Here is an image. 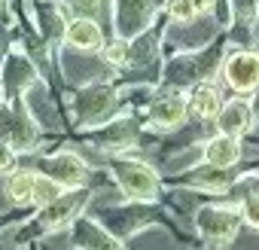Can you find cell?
Instances as JSON below:
<instances>
[{
	"label": "cell",
	"instance_id": "cell-1",
	"mask_svg": "<svg viewBox=\"0 0 259 250\" xmlns=\"http://www.w3.org/2000/svg\"><path fill=\"white\" fill-rule=\"evenodd\" d=\"M37 122L34 116L25 110V98L22 101H7L0 98V138H4L16 153H28L37 147Z\"/></svg>",
	"mask_w": 259,
	"mask_h": 250
},
{
	"label": "cell",
	"instance_id": "cell-2",
	"mask_svg": "<svg viewBox=\"0 0 259 250\" xmlns=\"http://www.w3.org/2000/svg\"><path fill=\"white\" fill-rule=\"evenodd\" d=\"M110 171H113L119 189H122L128 198H138V201L156 198V192H159V177L153 174L150 165H144V162H138V159H113Z\"/></svg>",
	"mask_w": 259,
	"mask_h": 250
},
{
	"label": "cell",
	"instance_id": "cell-3",
	"mask_svg": "<svg viewBox=\"0 0 259 250\" xmlns=\"http://www.w3.org/2000/svg\"><path fill=\"white\" fill-rule=\"evenodd\" d=\"M37 82V70H34V61L25 55V52H7L4 55V64H0V98L7 101H22L25 98V89H31Z\"/></svg>",
	"mask_w": 259,
	"mask_h": 250
},
{
	"label": "cell",
	"instance_id": "cell-4",
	"mask_svg": "<svg viewBox=\"0 0 259 250\" xmlns=\"http://www.w3.org/2000/svg\"><path fill=\"white\" fill-rule=\"evenodd\" d=\"M85 201H89V192L79 189V186H73V192H61L55 201L43 204V207L37 211V217H34L31 226H34L37 232H55V229H61L64 223H70L73 217H79V211H82Z\"/></svg>",
	"mask_w": 259,
	"mask_h": 250
},
{
	"label": "cell",
	"instance_id": "cell-5",
	"mask_svg": "<svg viewBox=\"0 0 259 250\" xmlns=\"http://www.w3.org/2000/svg\"><path fill=\"white\" fill-rule=\"evenodd\" d=\"M113 104H116V92L110 86H92L76 95L73 110H76L79 125H101V122H107Z\"/></svg>",
	"mask_w": 259,
	"mask_h": 250
},
{
	"label": "cell",
	"instance_id": "cell-6",
	"mask_svg": "<svg viewBox=\"0 0 259 250\" xmlns=\"http://www.w3.org/2000/svg\"><path fill=\"white\" fill-rule=\"evenodd\" d=\"M37 171H40V174H46V177H52V180H58L64 189L82 186V183H85V177H89L85 162H82L76 153H70V150L55 153V156H49V159H40Z\"/></svg>",
	"mask_w": 259,
	"mask_h": 250
},
{
	"label": "cell",
	"instance_id": "cell-7",
	"mask_svg": "<svg viewBox=\"0 0 259 250\" xmlns=\"http://www.w3.org/2000/svg\"><path fill=\"white\" fill-rule=\"evenodd\" d=\"M198 232L207 244H229L238 232V214L229 207H204L198 214Z\"/></svg>",
	"mask_w": 259,
	"mask_h": 250
},
{
	"label": "cell",
	"instance_id": "cell-8",
	"mask_svg": "<svg viewBox=\"0 0 259 250\" xmlns=\"http://www.w3.org/2000/svg\"><path fill=\"white\" fill-rule=\"evenodd\" d=\"M226 79L235 92H250L259 86V55L253 52H235L226 61Z\"/></svg>",
	"mask_w": 259,
	"mask_h": 250
},
{
	"label": "cell",
	"instance_id": "cell-9",
	"mask_svg": "<svg viewBox=\"0 0 259 250\" xmlns=\"http://www.w3.org/2000/svg\"><path fill=\"white\" fill-rule=\"evenodd\" d=\"M64 40L73 46V49H82V52H98L104 46V34L98 28V22H92V16H79V19H70L64 25Z\"/></svg>",
	"mask_w": 259,
	"mask_h": 250
},
{
	"label": "cell",
	"instance_id": "cell-10",
	"mask_svg": "<svg viewBox=\"0 0 259 250\" xmlns=\"http://www.w3.org/2000/svg\"><path fill=\"white\" fill-rule=\"evenodd\" d=\"M153 13V0H119V34L132 37L144 28Z\"/></svg>",
	"mask_w": 259,
	"mask_h": 250
},
{
	"label": "cell",
	"instance_id": "cell-11",
	"mask_svg": "<svg viewBox=\"0 0 259 250\" xmlns=\"http://www.w3.org/2000/svg\"><path fill=\"white\" fill-rule=\"evenodd\" d=\"M217 125H220V132L229 135V138L244 135V132H247V125H250V107H247L244 101H232V104L220 107V119H217Z\"/></svg>",
	"mask_w": 259,
	"mask_h": 250
},
{
	"label": "cell",
	"instance_id": "cell-12",
	"mask_svg": "<svg viewBox=\"0 0 259 250\" xmlns=\"http://www.w3.org/2000/svg\"><path fill=\"white\" fill-rule=\"evenodd\" d=\"M150 116H153V122L159 125V129H174V125H180L183 116H186V101H183L180 95L159 98V101L153 104Z\"/></svg>",
	"mask_w": 259,
	"mask_h": 250
},
{
	"label": "cell",
	"instance_id": "cell-13",
	"mask_svg": "<svg viewBox=\"0 0 259 250\" xmlns=\"http://www.w3.org/2000/svg\"><path fill=\"white\" fill-rule=\"evenodd\" d=\"M73 247H119V241H113V235L110 232H104L98 223H92V220H76V226H73Z\"/></svg>",
	"mask_w": 259,
	"mask_h": 250
},
{
	"label": "cell",
	"instance_id": "cell-14",
	"mask_svg": "<svg viewBox=\"0 0 259 250\" xmlns=\"http://www.w3.org/2000/svg\"><path fill=\"white\" fill-rule=\"evenodd\" d=\"M238 156H241V150H238L235 138H229V135L213 138V141H207V147H204V162H207L210 168H229V165L238 162Z\"/></svg>",
	"mask_w": 259,
	"mask_h": 250
},
{
	"label": "cell",
	"instance_id": "cell-15",
	"mask_svg": "<svg viewBox=\"0 0 259 250\" xmlns=\"http://www.w3.org/2000/svg\"><path fill=\"white\" fill-rule=\"evenodd\" d=\"M34 183H37V171H16L13 168L7 174V186H4L10 204H28L34 195Z\"/></svg>",
	"mask_w": 259,
	"mask_h": 250
},
{
	"label": "cell",
	"instance_id": "cell-16",
	"mask_svg": "<svg viewBox=\"0 0 259 250\" xmlns=\"http://www.w3.org/2000/svg\"><path fill=\"white\" fill-rule=\"evenodd\" d=\"M189 110H192L195 116H201V119L217 116V113H220V92H217V86L198 82V86L192 89V95H189Z\"/></svg>",
	"mask_w": 259,
	"mask_h": 250
},
{
	"label": "cell",
	"instance_id": "cell-17",
	"mask_svg": "<svg viewBox=\"0 0 259 250\" xmlns=\"http://www.w3.org/2000/svg\"><path fill=\"white\" fill-rule=\"evenodd\" d=\"M98 144L107 147V150H110V147H113V150L132 147V144H135V129H132V122H128V119H116V122L104 125L101 135H98Z\"/></svg>",
	"mask_w": 259,
	"mask_h": 250
},
{
	"label": "cell",
	"instance_id": "cell-18",
	"mask_svg": "<svg viewBox=\"0 0 259 250\" xmlns=\"http://www.w3.org/2000/svg\"><path fill=\"white\" fill-rule=\"evenodd\" d=\"M61 192H64V186H61L58 180H52V177H46V174H40V171H37V183H34V195H31V204L43 207V204L55 201Z\"/></svg>",
	"mask_w": 259,
	"mask_h": 250
},
{
	"label": "cell",
	"instance_id": "cell-19",
	"mask_svg": "<svg viewBox=\"0 0 259 250\" xmlns=\"http://www.w3.org/2000/svg\"><path fill=\"white\" fill-rule=\"evenodd\" d=\"M171 16L177 19V22H189L192 16H195V7H192V0H171Z\"/></svg>",
	"mask_w": 259,
	"mask_h": 250
},
{
	"label": "cell",
	"instance_id": "cell-20",
	"mask_svg": "<svg viewBox=\"0 0 259 250\" xmlns=\"http://www.w3.org/2000/svg\"><path fill=\"white\" fill-rule=\"evenodd\" d=\"M16 168V150L0 138V174H10Z\"/></svg>",
	"mask_w": 259,
	"mask_h": 250
},
{
	"label": "cell",
	"instance_id": "cell-21",
	"mask_svg": "<svg viewBox=\"0 0 259 250\" xmlns=\"http://www.w3.org/2000/svg\"><path fill=\"white\" fill-rule=\"evenodd\" d=\"M244 217H247L250 226H259V195H256V198H247V204H244Z\"/></svg>",
	"mask_w": 259,
	"mask_h": 250
},
{
	"label": "cell",
	"instance_id": "cell-22",
	"mask_svg": "<svg viewBox=\"0 0 259 250\" xmlns=\"http://www.w3.org/2000/svg\"><path fill=\"white\" fill-rule=\"evenodd\" d=\"M125 55H128V46H125V43H113V46L107 49V61H110V64H113V61H116V64H122V61H125Z\"/></svg>",
	"mask_w": 259,
	"mask_h": 250
},
{
	"label": "cell",
	"instance_id": "cell-23",
	"mask_svg": "<svg viewBox=\"0 0 259 250\" xmlns=\"http://www.w3.org/2000/svg\"><path fill=\"white\" fill-rule=\"evenodd\" d=\"M70 4L82 13V16H95L101 10V0H70Z\"/></svg>",
	"mask_w": 259,
	"mask_h": 250
},
{
	"label": "cell",
	"instance_id": "cell-24",
	"mask_svg": "<svg viewBox=\"0 0 259 250\" xmlns=\"http://www.w3.org/2000/svg\"><path fill=\"white\" fill-rule=\"evenodd\" d=\"M192 7H195V13H204V10H210V0H192Z\"/></svg>",
	"mask_w": 259,
	"mask_h": 250
},
{
	"label": "cell",
	"instance_id": "cell-25",
	"mask_svg": "<svg viewBox=\"0 0 259 250\" xmlns=\"http://www.w3.org/2000/svg\"><path fill=\"white\" fill-rule=\"evenodd\" d=\"M4 7H7V0H0V13H4Z\"/></svg>",
	"mask_w": 259,
	"mask_h": 250
},
{
	"label": "cell",
	"instance_id": "cell-26",
	"mask_svg": "<svg viewBox=\"0 0 259 250\" xmlns=\"http://www.w3.org/2000/svg\"><path fill=\"white\" fill-rule=\"evenodd\" d=\"M4 229H7V223H4V220H0V232H4Z\"/></svg>",
	"mask_w": 259,
	"mask_h": 250
}]
</instances>
